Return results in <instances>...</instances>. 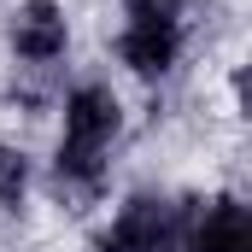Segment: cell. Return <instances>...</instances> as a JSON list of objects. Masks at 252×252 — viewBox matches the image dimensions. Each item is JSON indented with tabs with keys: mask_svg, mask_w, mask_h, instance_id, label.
<instances>
[{
	"mask_svg": "<svg viewBox=\"0 0 252 252\" xmlns=\"http://www.w3.org/2000/svg\"><path fill=\"white\" fill-rule=\"evenodd\" d=\"M12 41H18V53L35 64L59 59L64 53V12L53 0H30L24 12H18V24H12Z\"/></svg>",
	"mask_w": 252,
	"mask_h": 252,
	"instance_id": "obj_2",
	"label": "cell"
},
{
	"mask_svg": "<svg viewBox=\"0 0 252 252\" xmlns=\"http://www.w3.org/2000/svg\"><path fill=\"white\" fill-rule=\"evenodd\" d=\"M24 182H30L24 158H18L12 147H0V205H18V199H24Z\"/></svg>",
	"mask_w": 252,
	"mask_h": 252,
	"instance_id": "obj_6",
	"label": "cell"
},
{
	"mask_svg": "<svg viewBox=\"0 0 252 252\" xmlns=\"http://www.w3.org/2000/svg\"><path fill=\"white\" fill-rule=\"evenodd\" d=\"M193 252H252V211L241 199H217L199 211V241Z\"/></svg>",
	"mask_w": 252,
	"mask_h": 252,
	"instance_id": "obj_3",
	"label": "cell"
},
{
	"mask_svg": "<svg viewBox=\"0 0 252 252\" xmlns=\"http://www.w3.org/2000/svg\"><path fill=\"white\" fill-rule=\"evenodd\" d=\"M118 135V100L112 88H76L64 100V147L70 153H100Z\"/></svg>",
	"mask_w": 252,
	"mask_h": 252,
	"instance_id": "obj_1",
	"label": "cell"
},
{
	"mask_svg": "<svg viewBox=\"0 0 252 252\" xmlns=\"http://www.w3.org/2000/svg\"><path fill=\"white\" fill-rule=\"evenodd\" d=\"M176 24H129L124 41H118V53H124L129 70H141V76H158V70H170L176 64Z\"/></svg>",
	"mask_w": 252,
	"mask_h": 252,
	"instance_id": "obj_4",
	"label": "cell"
},
{
	"mask_svg": "<svg viewBox=\"0 0 252 252\" xmlns=\"http://www.w3.org/2000/svg\"><path fill=\"white\" fill-rule=\"evenodd\" d=\"M124 6L135 24H176V12H182V0H124Z\"/></svg>",
	"mask_w": 252,
	"mask_h": 252,
	"instance_id": "obj_7",
	"label": "cell"
},
{
	"mask_svg": "<svg viewBox=\"0 0 252 252\" xmlns=\"http://www.w3.org/2000/svg\"><path fill=\"white\" fill-rule=\"evenodd\" d=\"M112 247L118 252H158L164 247V205L158 199H129L118 229H112Z\"/></svg>",
	"mask_w": 252,
	"mask_h": 252,
	"instance_id": "obj_5",
	"label": "cell"
},
{
	"mask_svg": "<svg viewBox=\"0 0 252 252\" xmlns=\"http://www.w3.org/2000/svg\"><path fill=\"white\" fill-rule=\"evenodd\" d=\"M100 252H118V247H112V241H106V247H100Z\"/></svg>",
	"mask_w": 252,
	"mask_h": 252,
	"instance_id": "obj_8",
	"label": "cell"
}]
</instances>
